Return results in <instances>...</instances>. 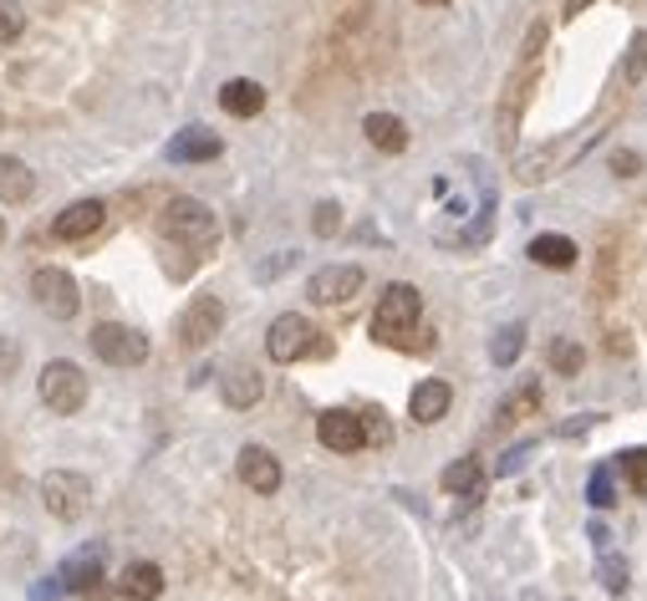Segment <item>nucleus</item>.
I'll return each instance as SVG.
<instances>
[{
  "mask_svg": "<svg viewBox=\"0 0 647 601\" xmlns=\"http://www.w3.org/2000/svg\"><path fill=\"white\" fill-rule=\"evenodd\" d=\"M164 234L174 245H183V251H210L219 240V219H215V209L200 200H168Z\"/></svg>",
  "mask_w": 647,
  "mask_h": 601,
  "instance_id": "2",
  "label": "nucleus"
},
{
  "mask_svg": "<svg viewBox=\"0 0 647 601\" xmlns=\"http://www.w3.org/2000/svg\"><path fill=\"white\" fill-rule=\"evenodd\" d=\"M586 540H592V546H612V530H607V525H601V520H592V525H586Z\"/></svg>",
  "mask_w": 647,
  "mask_h": 601,
  "instance_id": "36",
  "label": "nucleus"
},
{
  "mask_svg": "<svg viewBox=\"0 0 647 601\" xmlns=\"http://www.w3.org/2000/svg\"><path fill=\"white\" fill-rule=\"evenodd\" d=\"M312 321L296 317V311H286V317L270 321V332H266V351H270V362H301L306 351H312Z\"/></svg>",
  "mask_w": 647,
  "mask_h": 601,
  "instance_id": "7",
  "label": "nucleus"
},
{
  "mask_svg": "<svg viewBox=\"0 0 647 601\" xmlns=\"http://www.w3.org/2000/svg\"><path fill=\"white\" fill-rule=\"evenodd\" d=\"M647 77V31L632 36V47H627V62H622V82L637 87Z\"/></svg>",
  "mask_w": 647,
  "mask_h": 601,
  "instance_id": "28",
  "label": "nucleus"
},
{
  "mask_svg": "<svg viewBox=\"0 0 647 601\" xmlns=\"http://www.w3.org/2000/svg\"><path fill=\"white\" fill-rule=\"evenodd\" d=\"M261 393H266V378H261L255 368H230L225 372V402H230V408H255Z\"/></svg>",
  "mask_w": 647,
  "mask_h": 601,
  "instance_id": "21",
  "label": "nucleus"
},
{
  "mask_svg": "<svg viewBox=\"0 0 647 601\" xmlns=\"http://www.w3.org/2000/svg\"><path fill=\"white\" fill-rule=\"evenodd\" d=\"M219 153H225V143L210 128H183V133L168 138V164H210Z\"/></svg>",
  "mask_w": 647,
  "mask_h": 601,
  "instance_id": "13",
  "label": "nucleus"
},
{
  "mask_svg": "<svg viewBox=\"0 0 647 601\" xmlns=\"http://www.w3.org/2000/svg\"><path fill=\"white\" fill-rule=\"evenodd\" d=\"M617 469H622L637 489H647V449H622L617 453Z\"/></svg>",
  "mask_w": 647,
  "mask_h": 601,
  "instance_id": "31",
  "label": "nucleus"
},
{
  "mask_svg": "<svg viewBox=\"0 0 647 601\" xmlns=\"http://www.w3.org/2000/svg\"><path fill=\"white\" fill-rule=\"evenodd\" d=\"M219 107H225L230 117H255V113H266V87L250 82V77H234V82L219 87Z\"/></svg>",
  "mask_w": 647,
  "mask_h": 601,
  "instance_id": "17",
  "label": "nucleus"
},
{
  "mask_svg": "<svg viewBox=\"0 0 647 601\" xmlns=\"http://www.w3.org/2000/svg\"><path fill=\"white\" fill-rule=\"evenodd\" d=\"M612 168H617V174H622V179H632V168H643V158H637V153H627V149H622V153H612Z\"/></svg>",
  "mask_w": 647,
  "mask_h": 601,
  "instance_id": "35",
  "label": "nucleus"
},
{
  "mask_svg": "<svg viewBox=\"0 0 647 601\" xmlns=\"http://www.w3.org/2000/svg\"><path fill=\"white\" fill-rule=\"evenodd\" d=\"M586 500H592V510H612L617 504L612 469H592V479H586Z\"/></svg>",
  "mask_w": 647,
  "mask_h": 601,
  "instance_id": "27",
  "label": "nucleus"
},
{
  "mask_svg": "<svg viewBox=\"0 0 647 601\" xmlns=\"http://www.w3.org/2000/svg\"><path fill=\"white\" fill-rule=\"evenodd\" d=\"M117 591L128 601H158L164 597V571L153 566V561H134V566H123V576H117Z\"/></svg>",
  "mask_w": 647,
  "mask_h": 601,
  "instance_id": "16",
  "label": "nucleus"
},
{
  "mask_svg": "<svg viewBox=\"0 0 647 601\" xmlns=\"http://www.w3.org/2000/svg\"><path fill=\"white\" fill-rule=\"evenodd\" d=\"M92 351L107 368H138V362H149V336L123 321H102V327H92Z\"/></svg>",
  "mask_w": 647,
  "mask_h": 601,
  "instance_id": "5",
  "label": "nucleus"
},
{
  "mask_svg": "<svg viewBox=\"0 0 647 601\" xmlns=\"http://www.w3.org/2000/svg\"><path fill=\"white\" fill-rule=\"evenodd\" d=\"M423 5H448V0H423Z\"/></svg>",
  "mask_w": 647,
  "mask_h": 601,
  "instance_id": "40",
  "label": "nucleus"
},
{
  "mask_svg": "<svg viewBox=\"0 0 647 601\" xmlns=\"http://www.w3.org/2000/svg\"><path fill=\"white\" fill-rule=\"evenodd\" d=\"M316 438H321V449H332V453H357L367 444L363 413H352V408H327V413L316 418Z\"/></svg>",
  "mask_w": 647,
  "mask_h": 601,
  "instance_id": "9",
  "label": "nucleus"
},
{
  "mask_svg": "<svg viewBox=\"0 0 647 601\" xmlns=\"http://www.w3.org/2000/svg\"><path fill=\"white\" fill-rule=\"evenodd\" d=\"M312 230L321 234V240H332V234H342V204H332V200H321L312 209Z\"/></svg>",
  "mask_w": 647,
  "mask_h": 601,
  "instance_id": "29",
  "label": "nucleus"
},
{
  "mask_svg": "<svg viewBox=\"0 0 647 601\" xmlns=\"http://www.w3.org/2000/svg\"><path fill=\"white\" fill-rule=\"evenodd\" d=\"M448 402H454V387L444 378H429V383L414 387V398H408V418L414 423H439L448 413Z\"/></svg>",
  "mask_w": 647,
  "mask_h": 601,
  "instance_id": "15",
  "label": "nucleus"
},
{
  "mask_svg": "<svg viewBox=\"0 0 647 601\" xmlns=\"http://www.w3.org/2000/svg\"><path fill=\"white\" fill-rule=\"evenodd\" d=\"M36 387H41V402L51 413H83L87 408V372L77 362H47Z\"/></svg>",
  "mask_w": 647,
  "mask_h": 601,
  "instance_id": "4",
  "label": "nucleus"
},
{
  "mask_svg": "<svg viewBox=\"0 0 647 601\" xmlns=\"http://www.w3.org/2000/svg\"><path fill=\"white\" fill-rule=\"evenodd\" d=\"M541 408V383H525L520 393H510V398L499 402V413H495V429H510V423H520L525 413H535Z\"/></svg>",
  "mask_w": 647,
  "mask_h": 601,
  "instance_id": "23",
  "label": "nucleus"
},
{
  "mask_svg": "<svg viewBox=\"0 0 647 601\" xmlns=\"http://www.w3.org/2000/svg\"><path fill=\"white\" fill-rule=\"evenodd\" d=\"M363 291V266H321L306 281V296L316 300V306H342V300H352Z\"/></svg>",
  "mask_w": 647,
  "mask_h": 601,
  "instance_id": "10",
  "label": "nucleus"
},
{
  "mask_svg": "<svg viewBox=\"0 0 647 601\" xmlns=\"http://www.w3.org/2000/svg\"><path fill=\"white\" fill-rule=\"evenodd\" d=\"M525 351V327L515 321V327H499L495 336H490V362L495 368H515V357Z\"/></svg>",
  "mask_w": 647,
  "mask_h": 601,
  "instance_id": "24",
  "label": "nucleus"
},
{
  "mask_svg": "<svg viewBox=\"0 0 647 601\" xmlns=\"http://www.w3.org/2000/svg\"><path fill=\"white\" fill-rule=\"evenodd\" d=\"M363 434H367V444H378V449H388V444H393V429L382 423L378 408H367V413H363Z\"/></svg>",
  "mask_w": 647,
  "mask_h": 601,
  "instance_id": "33",
  "label": "nucleus"
},
{
  "mask_svg": "<svg viewBox=\"0 0 647 601\" xmlns=\"http://www.w3.org/2000/svg\"><path fill=\"white\" fill-rule=\"evenodd\" d=\"M21 31H26V11H21L16 0H0V47L16 41Z\"/></svg>",
  "mask_w": 647,
  "mask_h": 601,
  "instance_id": "30",
  "label": "nucleus"
},
{
  "mask_svg": "<svg viewBox=\"0 0 647 601\" xmlns=\"http://www.w3.org/2000/svg\"><path fill=\"white\" fill-rule=\"evenodd\" d=\"M219 327H225V300L219 296H194L189 300V311H183V321H179V342L189 351H200L219 336Z\"/></svg>",
  "mask_w": 647,
  "mask_h": 601,
  "instance_id": "8",
  "label": "nucleus"
},
{
  "mask_svg": "<svg viewBox=\"0 0 647 601\" xmlns=\"http://www.w3.org/2000/svg\"><path fill=\"white\" fill-rule=\"evenodd\" d=\"M56 581L62 591H92L102 581V546H83V551H72L56 571Z\"/></svg>",
  "mask_w": 647,
  "mask_h": 601,
  "instance_id": "14",
  "label": "nucleus"
},
{
  "mask_svg": "<svg viewBox=\"0 0 647 601\" xmlns=\"http://www.w3.org/2000/svg\"><path fill=\"white\" fill-rule=\"evenodd\" d=\"M586 5H592V0H566V16H581Z\"/></svg>",
  "mask_w": 647,
  "mask_h": 601,
  "instance_id": "38",
  "label": "nucleus"
},
{
  "mask_svg": "<svg viewBox=\"0 0 647 601\" xmlns=\"http://www.w3.org/2000/svg\"><path fill=\"white\" fill-rule=\"evenodd\" d=\"M597 566H601V586H607L612 597H627V561H622L612 546H601L597 551Z\"/></svg>",
  "mask_w": 647,
  "mask_h": 601,
  "instance_id": "25",
  "label": "nucleus"
},
{
  "mask_svg": "<svg viewBox=\"0 0 647 601\" xmlns=\"http://www.w3.org/2000/svg\"><path fill=\"white\" fill-rule=\"evenodd\" d=\"M550 368L561 372V378H576V372L586 368V351H581L571 336H556V342H550Z\"/></svg>",
  "mask_w": 647,
  "mask_h": 601,
  "instance_id": "26",
  "label": "nucleus"
},
{
  "mask_svg": "<svg viewBox=\"0 0 647 601\" xmlns=\"http://www.w3.org/2000/svg\"><path fill=\"white\" fill-rule=\"evenodd\" d=\"M102 219H107V204H102V200H77V204H67L62 215L51 219V234L72 245V240H87V234H98Z\"/></svg>",
  "mask_w": 647,
  "mask_h": 601,
  "instance_id": "11",
  "label": "nucleus"
},
{
  "mask_svg": "<svg viewBox=\"0 0 647 601\" xmlns=\"http://www.w3.org/2000/svg\"><path fill=\"white\" fill-rule=\"evenodd\" d=\"M240 479H245L255 495H276V489H281V459L270 449H261V444H245V449H240Z\"/></svg>",
  "mask_w": 647,
  "mask_h": 601,
  "instance_id": "12",
  "label": "nucleus"
},
{
  "mask_svg": "<svg viewBox=\"0 0 647 601\" xmlns=\"http://www.w3.org/2000/svg\"><path fill=\"white\" fill-rule=\"evenodd\" d=\"M525 255H531L535 266H546V270H571L581 251H576V240H571V234H535Z\"/></svg>",
  "mask_w": 647,
  "mask_h": 601,
  "instance_id": "18",
  "label": "nucleus"
},
{
  "mask_svg": "<svg viewBox=\"0 0 647 601\" xmlns=\"http://www.w3.org/2000/svg\"><path fill=\"white\" fill-rule=\"evenodd\" d=\"M31 296H36V306L47 311V317H56V321H72L77 311H83V296H77V281H72L62 266H41L31 276Z\"/></svg>",
  "mask_w": 647,
  "mask_h": 601,
  "instance_id": "6",
  "label": "nucleus"
},
{
  "mask_svg": "<svg viewBox=\"0 0 647 601\" xmlns=\"http://www.w3.org/2000/svg\"><path fill=\"white\" fill-rule=\"evenodd\" d=\"M56 597H62V581H56V576H51V581H41L31 591V601H56Z\"/></svg>",
  "mask_w": 647,
  "mask_h": 601,
  "instance_id": "37",
  "label": "nucleus"
},
{
  "mask_svg": "<svg viewBox=\"0 0 647 601\" xmlns=\"http://www.w3.org/2000/svg\"><path fill=\"white\" fill-rule=\"evenodd\" d=\"M592 423H601V418H597V413H576V418H571V423H561L556 434H561V438H576V434H586Z\"/></svg>",
  "mask_w": 647,
  "mask_h": 601,
  "instance_id": "34",
  "label": "nucleus"
},
{
  "mask_svg": "<svg viewBox=\"0 0 647 601\" xmlns=\"http://www.w3.org/2000/svg\"><path fill=\"white\" fill-rule=\"evenodd\" d=\"M0 245H5V219H0Z\"/></svg>",
  "mask_w": 647,
  "mask_h": 601,
  "instance_id": "39",
  "label": "nucleus"
},
{
  "mask_svg": "<svg viewBox=\"0 0 647 601\" xmlns=\"http://www.w3.org/2000/svg\"><path fill=\"white\" fill-rule=\"evenodd\" d=\"M41 504H47V515L56 520H83L87 504H92V485H87V474L77 469H51L47 479H41Z\"/></svg>",
  "mask_w": 647,
  "mask_h": 601,
  "instance_id": "3",
  "label": "nucleus"
},
{
  "mask_svg": "<svg viewBox=\"0 0 647 601\" xmlns=\"http://www.w3.org/2000/svg\"><path fill=\"white\" fill-rule=\"evenodd\" d=\"M36 194V174L21 158H11V153H0V200L5 204H26Z\"/></svg>",
  "mask_w": 647,
  "mask_h": 601,
  "instance_id": "20",
  "label": "nucleus"
},
{
  "mask_svg": "<svg viewBox=\"0 0 647 601\" xmlns=\"http://www.w3.org/2000/svg\"><path fill=\"white\" fill-rule=\"evenodd\" d=\"M439 485H444L448 495H469V500H480V489H484L480 459H454V464L439 474Z\"/></svg>",
  "mask_w": 647,
  "mask_h": 601,
  "instance_id": "22",
  "label": "nucleus"
},
{
  "mask_svg": "<svg viewBox=\"0 0 647 601\" xmlns=\"http://www.w3.org/2000/svg\"><path fill=\"white\" fill-rule=\"evenodd\" d=\"M372 342L382 347H403L414 351L423 347V296H418L414 285H388L378 300V311H372Z\"/></svg>",
  "mask_w": 647,
  "mask_h": 601,
  "instance_id": "1",
  "label": "nucleus"
},
{
  "mask_svg": "<svg viewBox=\"0 0 647 601\" xmlns=\"http://www.w3.org/2000/svg\"><path fill=\"white\" fill-rule=\"evenodd\" d=\"M363 133L378 153H403L408 149V128H403V117H393V113H367Z\"/></svg>",
  "mask_w": 647,
  "mask_h": 601,
  "instance_id": "19",
  "label": "nucleus"
},
{
  "mask_svg": "<svg viewBox=\"0 0 647 601\" xmlns=\"http://www.w3.org/2000/svg\"><path fill=\"white\" fill-rule=\"evenodd\" d=\"M531 453H535V438H525V444H515V449H510V453H505V459H499V464H495V474H499V479H510V474H520V469H525V459H531Z\"/></svg>",
  "mask_w": 647,
  "mask_h": 601,
  "instance_id": "32",
  "label": "nucleus"
}]
</instances>
